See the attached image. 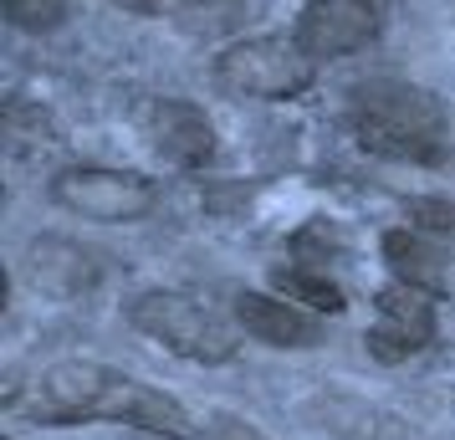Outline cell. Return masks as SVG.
<instances>
[{"label":"cell","instance_id":"cell-2","mask_svg":"<svg viewBox=\"0 0 455 440\" xmlns=\"http://www.w3.org/2000/svg\"><path fill=\"white\" fill-rule=\"evenodd\" d=\"M353 133L358 144L394 164H435L445 148V113L425 87L369 83L353 92Z\"/></svg>","mask_w":455,"mask_h":440},{"label":"cell","instance_id":"cell-10","mask_svg":"<svg viewBox=\"0 0 455 440\" xmlns=\"http://www.w3.org/2000/svg\"><path fill=\"white\" fill-rule=\"evenodd\" d=\"M235 323L246 338L267 343V348H317L323 343V323L302 302L276 292H241L235 297Z\"/></svg>","mask_w":455,"mask_h":440},{"label":"cell","instance_id":"cell-6","mask_svg":"<svg viewBox=\"0 0 455 440\" xmlns=\"http://www.w3.org/2000/svg\"><path fill=\"white\" fill-rule=\"evenodd\" d=\"M384 16H389V0H307L291 36L323 67L332 57H348V52H363L369 42H379Z\"/></svg>","mask_w":455,"mask_h":440},{"label":"cell","instance_id":"cell-15","mask_svg":"<svg viewBox=\"0 0 455 440\" xmlns=\"http://www.w3.org/2000/svg\"><path fill=\"white\" fill-rule=\"evenodd\" d=\"M195 440H267L251 420L230 415V410H205L195 415Z\"/></svg>","mask_w":455,"mask_h":440},{"label":"cell","instance_id":"cell-1","mask_svg":"<svg viewBox=\"0 0 455 440\" xmlns=\"http://www.w3.org/2000/svg\"><path fill=\"white\" fill-rule=\"evenodd\" d=\"M11 410H21L36 425H83V420H113L133 425L164 440H195V415L164 389H154L144 379L118 374L92 358H67L52 364L26 399H11Z\"/></svg>","mask_w":455,"mask_h":440},{"label":"cell","instance_id":"cell-4","mask_svg":"<svg viewBox=\"0 0 455 440\" xmlns=\"http://www.w3.org/2000/svg\"><path fill=\"white\" fill-rule=\"evenodd\" d=\"M128 323L189 364H230L235 358L230 323L189 292H139L128 302Z\"/></svg>","mask_w":455,"mask_h":440},{"label":"cell","instance_id":"cell-9","mask_svg":"<svg viewBox=\"0 0 455 440\" xmlns=\"http://www.w3.org/2000/svg\"><path fill=\"white\" fill-rule=\"evenodd\" d=\"M21 272H26V282L42 297H52V302H72V297L92 292V287L103 282L98 256L83 252V246L67 241V236H42V241H31Z\"/></svg>","mask_w":455,"mask_h":440},{"label":"cell","instance_id":"cell-3","mask_svg":"<svg viewBox=\"0 0 455 440\" xmlns=\"http://www.w3.org/2000/svg\"><path fill=\"white\" fill-rule=\"evenodd\" d=\"M312 77H317V62L302 52L297 36H246V42H230L210 62V83L226 98H251V103L302 98Z\"/></svg>","mask_w":455,"mask_h":440},{"label":"cell","instance_id":"cell-14","mask_svg":"<svg viewBox=\"0 0 455 440\" xmlns=\"http://www.w3.org/2000/svg\"><path fill=\"white\" fill-rule=\"evenodd\" d=\"M404 215H410V226H419V231L435 236V241H455V200L419 195V200L404 205Z\"/></svg>","mask_w":455,"mask_h":440},{"label":"cell","instance_id":"cell-7","mask_svg":"<svg viewBox=\"0 0 455 440\" xmlns=\"http://www.w3.org/2000/svg\"><path fill=\"white\" fill-rule=\"evenodd\" d=\"M430 338H435V297L394 276L389 287L373 297V323L363 333L369 354L379 364H404L419 348H430Z\"/></svg>","mask_w":455,"mask_h":440},{"label":"cell","instance_id":"cell-13","mask_svg":"<svg viewBox=\"0 0 455 440\" xmlns=\"http://www.w3.org/2000/svg\"><path fill=\"white\" fill-rule=\"evenodd\" d=\"M5 5V21L16 31H57L67 21V0H0Z\"/></svg>","mask_w":455,"mask_h":440},{"label":"cell","instance_id":"cell-8","mask_svg":"<svg viewBox=\"0 0 455 440\" xmlns=\"http://www.w3.org/2000/svg\"><path fill=\"white\" fill-rule=\"evenodd\" d=\"M139 124H144L148 148H154L164 164L195 169L215 154V128H210L205 108L185 103V98H154V103H144Z\"/></svg>","mask_w":455,"mask_h":440},{"label":"cell","instance_id":"cell-11","mask_svg":"<svg viewBox=\"0 0 455 440\" xmlns=\"http://www.w3.org/2000/svg\"><path fill=\"white\" fill-rule=\"evenodd\" d=\"M384 261L399 282H410L435 302H455V252L440 246L435 236L419 231H389L384 236Z\"/></svg>","mask_w":455,"mask_h":440},{"label":"cell","instance_id":"cell-5","mask_svg":"<svg viewBox=\"0 0 455 440\" xmlns=\"http://www.w3.org/2000/svg\"><path fill=\"white\" fill-rule=\"evenodd\" d=\"M52 200L83 220L124 226V220H144L159 205V185L133 169H62L52 180Z\"/></svg>","mask_w":455,"mask_h":440},{"label":"cell","instance_id":"cell-16","mask_svg":"<svg viewBox=\"0 0 455 440\" xmlns=\"http://www.w3.org/2000/svg\"><path fill=\"white\" fill-rule=\"evenodd\" d=\"M124 5H133V11H144V16L154 11V0H124Z\"/></svg>","mask_w":455,"mask_h":440},{"label":"cell","instance_id":"cell-12","mask_svg":"<svg viewBox=\"0 0 455 440\" xmlns=\"http://www.w3.org/2000/svg\"><path fill=\"white\" fill-rule=\"evenodd\" d=\"M271 287L282 297H291V302H302L307 313H343L348 308V297H343V287L332 282L328 272H312V267H276L271 272Z\"/></svg>","mask_w":455,"mask_h":440}]
</instances>
